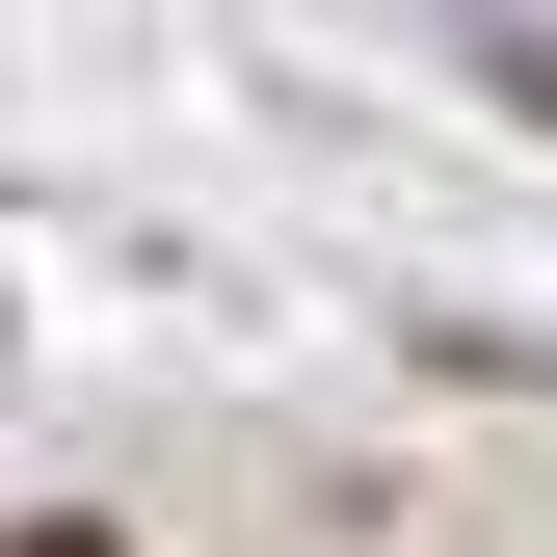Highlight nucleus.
<instances>
[{"label":"nucleus","mask_w":557,"mask_h":557,"mask_svg":"<svg viewBox=\"0 0 557 557\" xmlns=\"http://www.w3.org/2000/svg\"><path fill=\"white\" fill-rule=\"evenodd\" d=\"M27 557H133V531H27Z\"/></svg>","instance_id":"1"}]
</instances>
